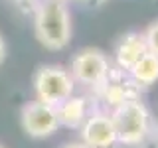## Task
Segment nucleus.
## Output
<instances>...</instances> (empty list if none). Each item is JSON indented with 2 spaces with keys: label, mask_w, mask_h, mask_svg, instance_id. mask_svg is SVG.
I'll return each instance as SVG.
<instances>
[{
  "label": "nucleus",
  "mask_w": 158,
  "mask_h": 148,
  "mask_svg": "<svg viewBox=\"0 0 158 148\" xmlns=\"http://www.w3.org/2000/svg\"><path fill=\"white\" fill-rule=\"evenodd\" d=\"M34 32L46 49H63L71 39V14L63 0H38L34 6Z\"/></svg>",
  "instance_id": "obj_1"
},
{
  "label": "nucleus",
  "mask_w": 158,
  "mask_h": 148,
  "mask_svg": "<svg viewBox=\"0 0 158 148\" xmlns=\"http://www.w3.org/2000/svg\"><path fill=\"white\" fill-rule=\"evenodd\" d=\"M113 125L117 132V142L123 144H140L150 130V115L144 103L138 99H127L113 111Z\"/></svg>",
  "instance_id": "obj_2"
},
{
  "label": "nucleus",
  "mask_w": 158,
  "mask_h": 148,
  "mask_svg": "<svg viewBox=\"0 0 158 148\" xmlns=\"http://www.w3.org/2000/svg\"><path fill=\"white\" fill-rule=\"evenodd\" d=\"M34 91L38 101L57 107L67 101L75 91V79L59 65H44L34 75Z\"/></svg>",
  "instance_id": "obj_3"
},
{
  "label": "nucleus",
  "mask_w": 158,
  "mask_h": 148,
  "mask_svg": "<svg viewBox=\"0 0 158 148\" xmlns=\"http://www.w3.org/2000/svg\"><path fill=\"white\" fill-rule=\"evenodd\" d=\"M71 77L77 83L89 87H103L109 81V59L101 49L87 47L81 49L75 57L71 59Z\"/></svg>",
  "instance_id": "obj_4"
},
{
  "label": "nucleus",
  "mask_w": 158,
  "mask_h": 148,
  "mask_svg": "<svg viewBox=\"0 0 158 148\" xmlns=\"http://www.w3.org/2000/svg\"><path fill=\"white\" fill-rule=\"evenodd\" d=\"M20 122H22L24 132L32 138L52 136L59 128L57 109L52 105H46L42 101H32L28 105H24L22 115H20Z\"/></svg>",
  "instance_id": "obj_5"
},
{
  "label": "nucleus",
  "mask_w": 158,
  "mask_h": 148,
  "mask_svg": "<svg viewBox=\"0 0 158 148\" xmlns=\"http://www.w3.org/2000/svg\"><path fill=\"white\" fill-rule=\"evenodd\" d=\"M81 138L83 144H87L89 148H111L117 142V132L111 115L95 113L87 117L81 125Z\"/></svg>",
  "instance_id": "obj_6"
},
{
  "label": "nucleus",
  "mask_w": 158,
  "mask_h": 148,
  "mask_svg": "<svg viewBox=\"0 0 158 148\" xmlns=\"http://www.w3.org/2000/svg\"><path fill=\"white\" fill-rule=\"evenodd\" d=\"M144 53H148L144 36H142V34H136V32L125 34V36L118 39L117 49H115L117 65L121 69H127V71H128V69L135 65Z\"/></svg>",
  "instance_id": "obj_7"
},
{
  "label": "nucleus",
  "mask_w": 158,
  "mask_h": 148,
  "mask_svg": "<svg viewBox=\"0 0 158 148\" xmlns=\"http://www.w3.org/2000/svg\"><path fill=\"white\" fill-rule=\"evenodd\" d=\"M56 109H57L59 125H63L67 128H79L87 118V101L83 97L71 95L67 101H63Z\"/></svg>",
  "instance_id": "obj_8"
},
{
  "label": "nucleus",
  "mask_w": 158,
  "mask_h": 148,
  "mask_svg": "<svg viewBox=\"0 0 158 148\" xmlns=\"http://www.w3.org/2000/svg\"><path fill=\"white\" fill-rule=\"evenodd\" d=\"M128 71H131V75L136 83H140V85H152V83L158 81V56H154L150 51L144 53Z\"/></svg>",
  "instance_id": "obj_9"
},
{
  "label": "nucleus",
  "mask_w": 158,
  "mask_h": 148,
  "mask_svg": "<svg viewBox=\"0 0 158 148\" xmlns=\"http://www.w3.org/2000/svg\"><path fill=\"white\" fill-rule=\"evenodd\" d=\"M142 36H144V42H146V49L150 53H154V56H158V20L152 22L150 26L144 30Z\"/></svg>",
  "instance_id": "obj_10"
},
{
  "label": "nucleus",
  "mask_w": 158,
  "mask_h": 148,
  "mask_svg": "<svg viewBox=\"0 0 158 148\" xmlns=\"http://www.w3.org/2000/svg\"><path fill=\"white\" fill-rule=\"evenodd\" d=\"M4 59H6V43H4V38L0 36V65L4 63Z\"/></svg>",
  "instance_id": "obj_11"
},
{
  "label": "nucleus",
  "mask_w": 158,
  "mask_h": 148,
  "mask_svg": "<svg viewBox=\"0 0 158 148\" xmlns=\"http://www.w3.org/2000/svg\"><path fill=\"white\" fill-rule=\"evenodd\" d=\"M61 148H89L87 144H83V142H69V144L61 146Z\"/></svg>",
  "instance_id": "obj_12"
},
{
  "label": "nucleus",
  "mask_w": 158,
  "mask_h": 148,
  "mask_svg": "<svg viewBox=\"0 0 158 148\" xmlns=\"http://www.w3.org/2000/svg\"><path fill=\"white\" fill-rule=\"evenodd\" d=\"M63 2H69V0H63ZM71 2H89V0H71Z\"/></svg>",
  "instance_id": "obj_13"
},
{
  "label": "nucleus",
  "mask_w": 158,
  "mask_h": 148,
  "mask_svg": "<svg viewBox=\"0 0 158 148\" xmlns=\"http://www.w3.org/2000/svg\"><path fill=\"white\" fill-rule=\"evenodd\" d=\"M91 2H95V4H103L105 0H91Z\"/></svg>",
  "instance_id": "obj_14"
},
{
  "label": "nucleus",
  "mask_w": 158,
  "mask_h": 148,
  "mask_svg": "<svg viewBox=\"0 0 158 148\" xmlns=\"http://www.w3.org/2000/svg\"><path fill=\"white\" fill-rule=\"evenodd\" d=\"M14 2H26V0H14Z\"/></svg>",
  "instance_id": "obj_15"
},
{
  "label": "nucleus",
  "mask_w": 158,
  "mask_h": 148,
  "mask_svg": "<svg viewBox=\"0 0 158 148\" xmlns=\"http://www.w3.org/2000/svg\"><path fill=\"white\" fill-rule=\"evenodd\" d=\"M0 148H4V146H2V144H0Z\"/></svg>",
  "instance_id": "obj_16"
}]
</instances>
